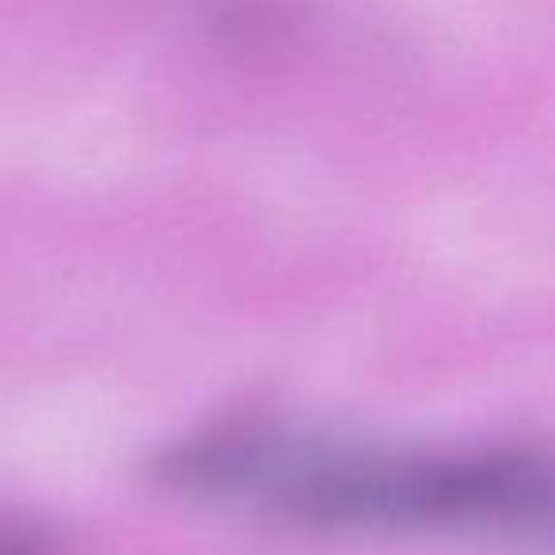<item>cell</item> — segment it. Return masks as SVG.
Masks as SVG:
<instances>
[{
  "label": "cell",
  "mask_w": 555,
  "mask_h": 555,
  "mask_svg": "<svg viewBox=\"0 0 555 555\" xmlns=\"http://www.w3.org/2000/svg\"><path fill=\"white\" fill-rule=\"evenodd\" d=\"M0 555H65L54 532L20 517H0Z\"/></svg>",
  "instance_id": "2"
},
{
  "label": "cell",
  "mask_w": 555,
  "mask_h": 555,
  "mask_svg": "<svg viewBox=\"0 0 555 555\" xmlns=\"http://www.w3.org/2000/svg\"><path fill=\"white\" fill-rule=\"evenodd\" d=\"M168 491L247 502L312 532H532L547 525L552 476L532 449L373 453L229 423L156 461Z\"/></svg>",
  "instance_id": "1"
}]
</instances>
